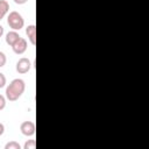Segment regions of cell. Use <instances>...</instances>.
Segmentation results:
<instances>
[{
  "mask_svg": "<svg viewBox=\"0 0 149 149\" xmlns=\"http://www.w3.org/2000/svg\"><path fill=\"white\" fill-rule=\"evenodd\" d=\"M24 88H26V84L22 79L20 78H16V79H13L10 81V84L7 86L6 88V97L9 101H15L17 100L22 93L24 92Z\"/></svg>",
  "mask_w": 149,
  "mask_h": 149,
  "instance_id": "obj_1",
  "label": "cell"
},
{
  "mask_svg": "<svg viewBox=\"0 0 149 149\" xmlns=\"http://www.w3.org/2000/svg\"><path fill=\"white\" fill-rule=\"evenodd\" d=\"M7 23L8 26L13 29V30H20L21 28H23L24 26V20L22 17V15L15 10L10 12L8 14V17H7Z\"/></svg>",
  "mask_w": 149,
  "mask_h": 149,
  "instance_id": "obj_2",
  "label": "cell"
},
{
  "mask_svg": "<svg viewBox=\"0 0 149 149\" xmlns=\"http://www.w3.org/2000/svg\"><path fill=\"white\" fill-rule=\"evenodd\" d=\"M30 68H31V63H30V61H29L28 58H26V57L20 58V59L17 61V63H16V71H17L19 73H21V74L27 73V72L30 70Z\"/></svg>",
  "mask_w": 149,
  "mask_h": 149,
  "instance_id": "obj_3",
  "label": "cell"
},
{
  "mask_svg": "<svg viewBox=\"0 0 149 149\" xmlns=\"http://www.w3.org/2000/svg\"><path fill=\"white\" fill-rule=\"evenodd\" d=\"M20 130L26 136H33L35 134V123L31 121H23L20 126Z\"/></svg>",
  "mask_w": 149,
  "mask_h": 149,
  "instance_id": "obj_4",
  "label": "cell"
},
{
  "mask_svg": "<svg viewBox=\"0 0 149 149\" xmlns=\"http://www.w3.org/2000/svg\"><path fill=\"white\" fill-rule=\"evenodd\" d=\"M12 48H13V51H14L15 54L22 55V54L27 50V41H26L23 37H20V38L12 45Z\"/></svg>",
  "mask_w": 149,
  "mask_h": 149,
  "instance_id": "obj_5",
  "label": "cell"
},
{
  "mask_svg": "<svg viewBox=\"0 0 149 149\" xmlns=\"http://www.w3.org/2000/svg\"><path fill=\"white\" fill-rule=\"evenodd\" d=\"M26 34H27V36H28L30 43H31L33 45H35V44H36V27H35L34 24L28 26V27L26 28Z\"/></svg>",
  "mask_w": 149,
  "mask_h": 149,
  "instance_id": "obj_6",
  "label": "cell"
},
{
  "mask_svg": "<svg viewBox=\"0 0 149 149\" xmlns=\"http://www.w3.org/2000/svg\"><path fill=\"white\" fill-rule=\"evenodd\" d=\"M21 36L16 33V30H12V31H8L7 33V35H6V43L8 44V45H13L19 38H20Z\"/></svg>",
  "mask_w": 149,
  "mask_h": 149,
  "instance_id": "obj_7",
  "label": "cell"
},
{
  "mask_svg": "<svg viewBox=\"0 0 149 149\" xmlns=\"http://www.w3.org/2000/svg\"><path fill=\"white\" fill-rule=\"evenodd\" d=\"M9 10V5H8V2L6 1V0H0V12L3 14V15H6V13Z\"/></svg>",
  "mask_w": 149,
  "mask_h": 149,
  "instance_id": "obj_8",
  "label": "cell"
},
{
  "mask_svg": "<svg viewBox=\"0 0 149 149\" xmlns=\"http://www.w3.org/2000/svg\"><path fill=\"white\" fill-rule=\"evenodd\" d=\"M5 149H21V146L16 141H10L5 146Z\"/></svg>",
  "mask_w": 149,
  "mask_h": 149,
  "instance_id": "obj_9",
  "label": "cell"
},
{
  "mask_svg": "<svg viewBox=\"0 0 149 149\" xmlns=\"http://www.w3.org/2000/svg\"><path fill=\"white\" fill-rule=\"evenodd\" d=\"M36 147V141L35 140H28L24 146H23V149H35Z\"/></svg>",
  "mask_w": 149,
  "mask_h": 149,
  "instance_id": "obj_10",
  "label": "cell"
},
{
  "mask_svg": "<svg viewBox=\"0 0 149 149\" xmlns=\"http://www.w3.org/2000/svg\"><path fill=\"white\" fill-rule=\"evenodd\" d=\"M6 61H7L6 55H5L2 51H0V68H2V66L6 64Z\"/></svg>",
  "mask_w": 149,
  "mask_h": 149,
  "instance_id": "obj_11",
  "label": "cell"
},
{
  "mask_svg": "<svg viewBox=\"0 0 149 149\" xmlns=\"http://www.w3.org/2000/svg\"><path fill=\"white\" fill-rule=\"evenodd\" d=\"M5 106H6V98L2 94H0V111H2Z\"/></svg>",
  "mask_w": 149,
  "mask_h": 149,
  "instance_id": "obj_12",
  "label": "cell"
},
{
  "mask_svg": "<svg viewBox=\"0 0 149 149\" xmlns=\"http://www.w3.org/2000/svg\"><path fill=\"white\" fill-rule=\"evenodd\" d=\"M5 85H6V77L3 73L0 72V88H2Z\"/></svg>",
  "mask_w": 149,
  "mask_h": 149,
  "instance_id": "obj_13",
  "label": "cell"
},
{
  "mask_svg": "<svg viewBox=\"0 0 149 149\" xmlns=\"http://www.w3.org/2000/svg\"><path fill=\"white\" fill-rule=\"evenodd\" d=\"M28 0H14V2L15 3H17V5H23V3H26Z\"/></svg>",
  "mask_w": 149,
  "mask_h": 149,
  "instance_id": "obj_14",
  "label": "cell"
},
{
  "mask_svg": "<svg viewBox=\"0 0 149 149\" xmlns=\"http://www.w3.org/2000/svg\"><path fill=\"white\" fill-rule=\"evenodd\" d=\"M3 132H5V126H3V125L0 122V136L3 134Z\"/></svg>",
  "mask_w": 149,
  "mask_h": 149,
  "instance_id": "obj_15",
  "label": "cell"
},
{
  "mask_svg": "<svg viewBox=\"0 0 149 149\" xmlns=\"http://www.w3.org/2000/svg\"><path fill=\"white\" fill-rule=\"evenodd\" d=\"M2 35H3V27L0 24V37H1Z\"/></svg>",
  "mask_w": 149,
  "mask_h": 149,
  "instance_id": "obj_16",
  "label": "cell"
},
{
  "mask_svg": "<svg viewBox=\"0 0 149 149\" xmlns=\"http://www.w3.org/2000/svg\"><path fill=\"white\" fill-rule=\"evenodd\" d=\"M3 16H5V15H3V14L0 12V20H2V19H3Z\"/></svg>",
  "mask_w": 149,
  "mask_h": 149,
  "instance_id": "obj_17",
  "label": "cell"
}]
</instances>
